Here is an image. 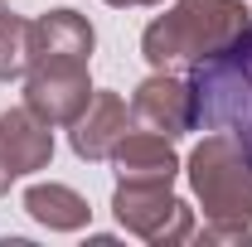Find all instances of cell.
Returning a JSON list of instances; mask_svg holds the SVG:
<instances>
[{"label":"cell","instance_id":"6da1fadb","mask_svg":"<svg viewBox=\"0 0 252 247\" xmlns=\"http://www.w3.org/2000/svg\"><path fill=\"white\" fill-rule=\"evenodd\" d=\"M243 25H248L243 0H175L160 20L146 25L141 54L151 68H194L209 54H219Z\"/></svg>","mask_w":252,"mask_h":247},{"label":"cell","instance_id":"7a4b0ae2","mask_svg":"<svg viewBox=\"0 0 252 247\" xmlns=\"http://www.w3.org/2000/svg\"><path fill=\"white\" fill-rule=\"evenodd\" d=\"M189 88L204 131H228L252 151V20L219 54L189 68Z\"/></svg>","mask_w":252,"mask_h":247},{"label":"cell","instance_id":"3957f363","mask_svg":"<svg viewBox=\"0 0 252 247\" xmlns=\"http://www.w3.org/2000/svg\"><path fill=\"white\" fill-rule=\"evenodd\" d=\"M189 185L214 223H252V151L238 136L209 131L189 155Z\"/></svg>","mask_w":252,"mask_h":247},{"label":"cell","instance_id":"277c9868","mask_svg":"<svg viewBox=\"0 0 252 247\" xmlns=\"http://www.w3.org/2000/svg\"><path fill=\"white\" fill-rule=\"evenodd\" d=\"M112 214L126 233L146 238L151 247H175L194 238V209L185 199H175L170 185H126V180H117Z\"/></svg>","mask_w":252,"mask_h":247},{"label":"cell","instance_id":"5b68a950","mask_svg":"<svg viewBox=\"0 0 252 247\" xmlns=\"http://www.w3.org/2000/svg\"><path fill=\"white\" fill-rule=\"evenodd\" d=\"M93 102L88 59H34L25 68V107L49 126H73Z\"/></svg>","mask_w":252,"mask_h":247},{"label":"cell","instance_id":"8992f818","mask_svg":"<svg viewBox=\"0 0 252 247\" xmlns=\"http://www.w3.org/2000/svg\"><path fill=\"white\" fill-rule=\"evenodd\" d=\"M131 126L156 131L165 141L194 131V126H199L194 88H189L185 78H170V68H156V73L136 88V97H131Z\"/></svg>","mask_w":252,"mask_h":247},{"label":"cell","instance_id":"52a82bcc","mask_svg":"<svg viewBox=\"0 0 252 247\" xmlns=\"http://www.w3.org/2000/svg\"><path fill=\"white\" fill-rule=\"evenodd\" d=\"M54 160V131L49 122H39L30 107H15V112H0V165L10 180L34 175Z\"/></svg>","mask_w":252,"mask_h":247},{"label":"cell","instance_id":"ba28073f","mask_svg":"<svg viewBox=\"0 0 252 247\" xmlns=\"http://www.w3.org/2000/svg\"><path fill=\"white\" fill-rule=\"evenodd\" d=\"M112 165H117V180L126 185H175V175H180V155L170 151V141L156 131H141V126L117 141Z\"/></svg>","mask_w":252,"mask_h":247},{"label":"cell","instance_id":"9c48e42d","mask_svg":"<svg viewBox=\"0 0 252 247\" xmlns=\"http://www.w3.org/2000/svg\"><path fill=\"white\" fill-rule=\"evenodd\" d=\"M126 131H131V107L117 93H93L83 117L73 122V155L78 160H112Z\"/></svg>","mask_w":252,"mask_h":247},{"label":"cell","instance_id":"30bf717a","mask_svg":"<svg viewBox=\"0 0 252 247\" xmlns=\"http://www.w3.org/2000/svg\"><path fill=\"white\" fill-rule=\"evenodd\" d=\"M97 34L78 10H49L30 20V63L34 59H93Z\"/></svg>","mask_w":252,"mask_h":247},{"label":"cell","instance_id":"8fae6325","mask_svg":"<svg viewBox=\"0 0 252 247\" xmlns=\"http://www.w3.org/2000/svg\"><path fill=\"white\" fill-rule=\"evenodd\" d=\"M25 214L34 223H44L49 233H78V228H88V199L78 194V189L68 185H30L25 189Z\"/></svg>","mask_w":252,"mask_h":247},{"label":"cell","instance_id":"7c38bea8","mask_svg":"<svg viewBox=\"0 0 252 247\" xmlns=\"http://www.w3.org/2000/svg\"><path fill=\"white\" fill-rule=\"evenodd\" d=\"M30 68V20L0 10V83L25 78Z\"/></svg>","mask_w":252,"mask_h":247},{"label":"cell","instance_id":"4fadbf2b","mask_svg":"<svg viewBox=\"0 0 252 247\" xmlns=\"http://www.w3.org/2000/svg\"><path fill=\"white\" fill-rule=\"evenodd\" d=\"M204 243H252V223H214L204 228Z\"/></svg>","mask_w":252,"mask_h":247},{"label":"cell","instance_id":"5bb4252c","mask_svg":"<svg viewBox=\"0 0 252 247\" xmlns=\"http://www.w3.org/2000/svg\"><path fill=\"white\" fill-rule=\"evenodd\" d=\"M107 5H117V10H126V5H160V0H107Z\"/></svg>","mask_w":252,"mask_h":247},{"label":"cell","instance_id":"9a60e30c","mask_svg":"<svg viewBox=\"0 0 252 247\" xmlns=\"http://www.w3.org/2000/svg\"><path fill=\"white\" fill-rule=\"evenodd\" d=\"M5 189H10V175H5V165H0V194H5Z\"/></svg>","mask_w":252,"mask_h":247},{"label":"cell","instance_id":"2e32d148","mask_svg":"<svg viewBox=\"0 0 252 247\" xmlns=\"http://www.w3.org/2000/svg\"><path fill=\"white\" fill-rule=\"evenodd\" d=\"M0 10H5V0H0Z\"/></svg>","mask_w":252,"mask_h":247}]
</instances>
